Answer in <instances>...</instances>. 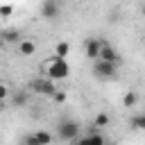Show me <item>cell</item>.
Masks as SVG:
<instances>
[{
	"label": "cell",
	"instance_id": "1",
	"mask_svg": "<svg viewBox=\"0 0 145 145\" xmlns=\"http://www.w3.org/2000/svg\"><path fill=\"white\" fill-rule=\"evenodd\" d=\"M43 75L45 77H50L52 82H61V79H66L68 75H70V66H68V61L66 59H61V57H50L45 63H43Z\"/></svg>",
	"mask_w": 145,
	"mask_h": 145
},
{
	"label": "cell",
	"instance_id": "2",
	"mask_svg": "<svg viewBox=\"0 0 145 145\" xmlns=\"http://www.w3.org/2000/svg\"><path fill=\"white\" fill-rule=\"evenodd\" d=\"M79 125L75 122V120H61L59 122V127H57V136L61 138V140H66V143H75V138L79 136Z\"/></svg>",
	"mask_w": 145,
	"mask_h": 145
},
{
	"label": "cell",
	"instance_id": "3",
	"mask_svg": "<svg viewBox=\"0 0 145 145\" xmlns=\"http://www.w3.org/2000/svg\"><path fill=\"white\" fill-rule=\"evenodd\" d=\"M29 91H34V93H39V95H48V97H52V93L57 91V86H54V82H52L50 77L41 75V77H36V79H32Z\"/></svg>",
	"mask_w": 145,
	"mask_h": 145
},
{
	"label": "cell",
	"instance_id": "4",
	"mask_svg": "<svg viewBox=\"0 0 145 145\" xmlns=\"http://www.w3.org/2000/svg\"><path fill=\"white\" fill-rule=\"evenodd\" d=\"M116 70H118V63L104 61V59H95V66H93L95 77H100V79H111V77H116Z\"/></svg>",
	"mask_w": 145,
	"mask_h": 145
},
{
	"label": "cell",
	"instance_id": "5",
	"mask_svg": "<svg viewBox=\"0 0 145 145\" xmlns=\"http://www.w3.org/2000/svg\"><path fill=\"white\" fill-rule=\"evenodd\" d=\"M75 143H82V145H104V143H106V136L100 134V129L91 125L88 131H86V136H77Z\"/></svg>",
	"mask_w": 145,
	"mask_h": 145
},
{
	"label": "cell",
	"instance_id": "6",
	"mask_svg": "<svg viewBox=\"0 0 145 145\" xmlns=\"http://www.w3.org/2000/svg\"><path fill=\"white\" fill-rule=\"evenodd\" d=\"M52 140H54V136H52L50 131H34V134H29V136L23 138L25 145H48V143H52Z\"/></svg>",
	"mask_w": 145,
	"mask_h": 145
},
{
	"label": "cell",
	"instance_id": "7",
	"mask_svg": "<svg viewBox=\"0 0 145 145\" xmlns=\"http://www.w3.org/2000/svg\"><path fill=\"white\" fill-rule=\"evenodd\" d=\"M97 59H104V61H113V63H120V54L116 52V48L113 45H109V43H100V54H97Z\"/></svg>",
	"mask_w": 145,
	"mask_h": 145
},
{
	"label": "cell",
	"instance_id": "8",
	"mask_svg": "<svg viewBox=\"0 0 145 145\" xmlns=\"http://www.w3.org/2000/svg\"><path fill=\"white\" fill-rule=\"evenodd\" d=\"M36 41H32V39H20L18 43H16V50H18V54L20 57H32V54H36Z\"/></svg>",
	"mask_w": 145,
	"mask_h": 145
},
{
	"label": "cell",
	"instance_id": "9",
	"mask_svg": "<svg viewBox=\"0 0 145 145\" xmlns=\"http://www.w3.org/2000/svg\"><path fill=\"white\" fill-rule=\"evenodd\" d=\"M41 16H43L45 20L57 18V16H59V5H57V0H43V5H41Z\"/></svg>",
	"mask_w": 145,
	"mask_h": 145
},
{
	"label": "cell",
	"instance_id": "10",
	"mask_svg": "<svg viewBox=\"0 0 145 145\" xmlns=\"http://www.w3.org/2000/svg\"><path fill=\"white\" fill-rule=\"evenodd\" d=\"M100 43L102 41H97V39H86V43H84V52H86V57L88 59H97V54H100Z\"/></svg>",
	"mask_w": 145,
	"mask_h": 145
},
{
	"label": "cell",
	"instance_id": "11",
	"mask_svg": "<svg viewBox=\"0 0 145 145\" xmlns=\"http://www.w3.org/2000/svg\"><path fill=\"white\" fill-rule=\"evenodd\" d=\"M68 52H70V43H68V41H59V43L54 45V57L66 59V57H68Z\"/></svg>",
	"mask_w": 145,
	"mask_h": 145
},
{
	"label": "cell",
	"instance_id": "12",
	"mask_svg": "<svg viewBox=\"0 0 145 145\" xmlns=\"http://www.w3.org/2000/svg\"><path fill=\"white\" fill-rule=\"evenodd\" d=\"M109 122H111V118H109V113H97L95 116V120H93V127H97V129H104V127H109Z\"/></svg>",
	"mask_w": 145,
	"mask_h": 145
},
{
	"label": "cell",
	"instance_id": "13",
	"mask_svg": "<svg viewBox=\"0 0 145 145\" xmlns=\"http://www.w3.org/2000/svg\"><path fill=\"white\" fill-rule=\"evenodd\" d=\"M20 39H23V36H20L18 29H7V32L2 34V41H5V43H18Z\"/></svg>",
	"mask_w": 145,
	"mask_h": 145
},
{
	"label": "cell",
	"instance_id": "14",
	"mask_svg": "<svg viewBox=\"0 0 145 145\" xmlns=\"http://www.w3.org/2000/svg\"><path fill=\"white\" fill-rule=\"evenodd\" d=\"M129 125H131V129H134V131H140V129H145V116H143V113L134 116V118L129 120Z\"/></svg>",
	"mask_w": 145,
	"mask_h": 145
},
{
	"label": "cell",
	"instance_id": "15",
	"mask_svg": "<svg viewBox=\"0 0 145 145\" xmlns=\"http://www.w3.org/2000/svg\"><path fill=\"white\" fill-rule=\"evenodd\" d=\"M136 102H138V95H136L134 91H127V95L122 97V104H125L127 109H131V106H136Z\"/></svg>",
	"mask_w": 145,
	"mask_h": 145
},
{
	"label": "cell",
	"instance_id": "16",
	"mask_svg": "<svg viewBox=\"0 0 145 145\" xmlns=\"http://www.w3.org/2000/svg\"><path fill=\"white\" fill-rule=\"evenodd\" d=\"M14 104H16V106H25V104H27V93H18V95H14Z\"/></svg>",
	"mask_w": 145,
	"mask_h": 145
},
{
	"label": "cell",
	"instance_id": "17",
	"mask_svg": "<svg viewBox=\"0 0 145 145\" xmlns=\"http://www.w3.org/2000/svg\"><path fill=\"white\" fill-rule=\"evenodd\" d=\"M14 14V7L11 5H0V18H9Z\"/></svg>",
	"mask_w": 145,
	"mask_h": 145
},
{
	"label": "cell",
	"instance_id": "18",
	"mask_svg": "<svg viewBox=\"0 0 145 145\" xmlns=\"http://www.w3.org/2000/svg\"><path fill=\"white\" fill-rule=\"evenodd\" d=\"M52 100H54V102H57V104H63V102H66V93H63V91H59V88H57V91H54V93H52Z\"/></svg>",
	"mask_w": 145,
	"mask_h": 145
},
{
	"label": "cell",
	"instance_id": "19",
	"mask_svg": "<svg viewBox=\"0 0 145 145\" xmlns=\"http://www.w3.org/2000/svg\"><path fill=\"white\" fill-rule=\"evenodd\" d=\"M9 97V86L5 82H0V100H7Z\"/></svg>",
	"mask_w": 145,
	"mask_h": 145
},
{
	"label": "cell",
	"instance_id": "20",
	"mask_svg": "<svg viewBox=\"0 0 145 145\" xmlns=\"http://www.w3.org/2000/svg\"><path fill=\"white\" fill-rule=\"evenodd\" d=\"M5 50V41H2V36H0V52Z\"/></svg>",
	"mask_w": 145,
	"mask_h": 145
},
{
	"label": "cell",
	"instance_id": "21",
	"mask_svg": "<svg viewBox=\"0 0 145 145\" xmlns=\"http://www.w3.org/2000/svg\"><path fill=\"white\" fill-rule=\"evenodd\" d=\"M2 109H5V100H0V111H2Z\"/></svg>",
	"mask_w": 145,
	"mask_h": 145
}]
</instances>
